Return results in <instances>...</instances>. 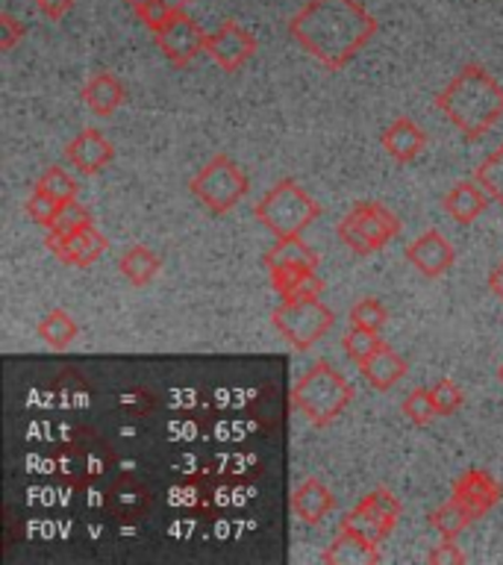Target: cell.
Wrapping results in <instances>:
<instances>
[{
    "mask_svg": "<svg viewBox=\"0 0 503 565\" xmlns=\"http://www.w3.org/2000/svg\"><path fill=\"white\" fill-rule=\"evenodd\" d=\"M26 35V26L12 18L9 12H0V51H12Z\"/></svg>",
    "mask_w": 503,
    "mask_h": 565,
    "instance_id": "obj_39",
    "label": "cell"
},
{
    "mask_svg": "<svg viewBox=\"0 0 503 565\" xmlns=\"http://www.w3.org/2000/svg\"><path fill=\"white\" fill-rule=\"evenodd\" d=\"M271 324L295 351H309L330 333V327L335 324V312L321 303V298L282 300L271 312Z\"/></svg>",
    "mask_w": 503,
    "mask_h": 565,
    "instance_id": "obj_6",
    "label": "cell"
},
{
    "mask_svg": "<svg viewBox=\"0 0 503 565\" xmlns=\"http://www.w3.org/2000/svg\"><path fill=\"white\" fill-rule=\"evenodd\" d=\"M321 563L330 565H377L383 563L379 547L368 545L365 539L353 536L347 530H339V536L333 539V545L321 554Z\"/></svg>",
    "mask_w": 503,
    "mask_h": 565,
    "instance_id": "obj_19",
    "label": "cell"
},
{
    "mask_svg": "<svg viewBox=\"0 0 503 565\" xmlns=\"http://www.w3.org/2000/svg\"><path fill=\"white\" fill-rule=\"evenodd\" d=\"M106 510L118 521H139L150 512V492L139 480L124 477L121 483L115 486L109 498H106Z\"/></svg>",
    "mask_w": 503,
    "mask_h": 565,
    "instance_id": "obj_17",
    "label": "cell"
},
{
    "mask_svg": "<svg viewBox=\"0 0 503 565\" xmlns=\"http://www.w3.org/2000/svg\"><path fill=\"white\" fill-rule=\"evenodd\" d=\"M427 521H430L432 530H436L441 539H457L474 519H471V512H468L462 503L448 498V501H441L439 507L427 515Z\"/></svg>",
    "mask_w": 503,
    "mask_h": 565,
    "instance_id": "obj_24",
    "label": "cell"
},
{
    "mask_svg": "<svg viewBox=\"0 0 503 565\" xmlns=\"http://www.w3.org/2000/svg\"><path fill=\"white\" fill-rule=\"evenodd\" d=\"M379 344H383L379 333H374V330H365V327H353V324H351V330H347V333H344V339H342L344 353H347V356H351V360L356 362V365L368 360L371 353L377 351Z\"/></svg>",
    "mask_w": 503,
    "mask_h": 565,
    "instance_id": "obj_34",
    "label": "cell"
},
{
    "mask_svg": "<svg viewBox=\"0 0 503 565\" xmlns=\"http://www.w3.org/2000/svg\"><path fill=\"white\" fill-rule=\"evenodd\" d=\"M88 224H95V221H92L86 206L77 201H71L62 203L60 212H56V218H53V224L47 227V233H53V236H71V233H77V230L88 227Z\"/></svg>",
    "mask_w": 503,
    "mask_h": 565,
    "instance_id": "obj_32",
    "label": "cell"
},
{
    "mask_svg": "<svg viewBox=\"0 0 503 565\" xmlns=\"http://www.w3.org/2000/svg\"><path fill=\"white\" fill-rule=\"evenodd\" d=\"M474 180L483 185L492 201H497L503 206V145L497 150H492V153L477 166Z\"/></svg>",
    "mask_w": 503,
    "mask_h": 565,
    "instance_id": "obj_28",
    "label": "cell"
},
{
    "mask_svg": "<svg viewBox=\"0 0 503 565\" xmlns=\"http://www.w3.org/2000/svg\"><path fill=\"white\" fill-rule=\"evenodd\" d=\"M489 289H492L494 295H497V298L503 300V263L497 265V268H494L492 274H489Z\"/></svg>",
    "mask_w": 503,
    "mask_h": 565,
    "instance_id": "obj_41",
    "label": "cell"
},
{
    "mask_svg": "<svg viewBox=\"0 0 503 565\" xmlns=\"http://www.w3.org/2000/svg\"><path fill=\"white\" fill-rule=\"evenodd\" d=\"M124 3H130V7H132V3H139V0H124ZM171 3H174V7H180V9H185V7H192L194 0H171Z\"/></svg>",
    "mask_w": 503,
    "mask_h": 565,
    "instance_id": "obj_42",
    "label": "cell"
},
{
    "mask_svg": "<svg viewBox=\"0 0 503 565\" xmlns=\"http://www.w3.org/2000/svg\"><path fill=\"white\" fill-rule=\"evenodd\" d=\"M427 563L430 565H462L465 563V554L459 551L457 542L453 539H441L439 545L430 547V554H427Z\"/></svg>",
    "mask_w": 503,
    "mask_h": 565,
    "instance_id": "obj_38",
    "label": "cell"
},
{
    "mask_svg": "<svg viewBox=\"0 0 503 565\" xmlns=\"http://www.w3.org/2000/svg\"><path fill=\"white\" fill-rule=\"evenodd\" d=\"M339 238H342V245L347 247L351 254H356V256L377 254V250H374V245L368 242V236H365V233H362V230L356 227L351 218H347V215L339 221Z\"/></svg>",
    "mask_w": 503,
    "mask_h": 565,
    "instance_id": "obj_37",
    "label": "cell"
},
{
    "mask_svg": "<svg viewBox=\"0 0 503 565\" xmlns=\"http://www.w3.org/2000/svg\"><path fill=\"white\" fill-rule=\"evenodd\" d=\"M351 401L353 386L327 360H318L291 388V404L312 427H330Z\"/></svg>",
    "mask_w": 503,
    "mask_h": 565,
    "instance_id": "obj_3",
    "label": "cell"
},
{
    "mask_svg": "<svg viewBox=\"0 0 503 565\" xmlns=\"http://www.w3.org/2000/svg\"><path fill=\"white\" fill-rule=\"evenodd\" d=\"M377 30V18L360 0H307L289 18L291 39L330 71L347 68Z\"/></svg>",
    "mask_w": 503,
    "mask_h": 565,
    "instance_id": "obj_1",
    "label": "cell"
},
{
    "mask_svg": "<svg viewBox=\"0 0 503 565\" xmlns=\"http://www.w3.org/2000/svg\"><path fill=\"white\" fill-rule=\"evenodd\" d=\"M347 318H351L353 327H365V330H374V333H379V330H383L388 321V309L383 300L362 298L353 303L351 312H347Z\"/></svg>",
    "mask_w": 503,
    "mask_h": 565,
    "instance_id": "obj_30",
    "label": "cell"
},
{
    "mask_svg": "<svg viewBox=\"0 0 503 565\" xmlns=\"http://www.w3.org/2000/svg\"><path fill=\"white\" fill-rule=\"evenodd\" d=\"M206 35L210 33H203V26L197 24L194 18H189L185 9H180V12L168 21L165 30H159L157 33V47L174 68H185V65H192V62L203 53V47H206Z\"/></svg>",
    "mask_w": 503,
    "mask_h": 565,
    "instance_id": "obj_7",
    "label": "cell"
},
{
    "mask_svg": "<svg viewBox=\"0 0 503 565\" xmlns=\"http://www.w3.org/2000/svg\"><path fill=\"white\" fill-rule=\"evenodd\" d=\"M124 97H127L124 83L115 77V74H109V71H97V74L88 77L86 86H83V100H86L88 109L95 115H100V118L113 115L115 109L124 104Z\"/></svg>",
    "mask_w": 503,
    "mask_h": 565,
    "instance_id": "obj_20",
    "label": "cell"
},
{
    "mask_svg": "<svg viewBox=\"0 0 503 565\" xmlns=\"http://www.w3.org/2000/svg\"><path fill=\"white\" fill-rule=\"evenodd\" d=\"M271 286L282 300H303V298H321L324 282L312 268H274Z\"/></svg>",
    "mask_w": 503,
    "mask_h": 565,
    "instance_id": "obj_22",
    "label": "cell"
},
{
    "mask_svg": "<svg viewBox=\"0 0 503 565\" xmlns=\"http://www.w3.org/2000/svg\"><path fill=\"white\" fill-rule=\"evenodd\" d=\"M430 395H432V404L439 409V415H453L462 409L465 404V395H462V388L453 383V380H436L430 386Z\"/></svg>",
    "mask_w": 503,
    "mask_h": 565,
    "instance_id": "obj_36",
    "label": "cell"
},
{
    "mask_svg": "<svg viewBox=\"0 0 503 565\" xmlns=\"http://www.w3.org/2000/svg\"><path fill=\"white\" fill-rule=\"evenodd\" d=\"M263 263L268 271H274V268H312L315 271L321 259L300 236H282L265 250Z\"/></svg>",
    "mask_w": 503,
    "mask_h": 565,
    "instance_id": "obj_21",
    "label": "cell"
},
{
    "mask_svg": "<svg viewBox=\"0 0 503 565\" xmlns=\"http://www.w3.org/2000/svg\"><path fill=\"white\" fill-rule=\"evenodd\" d=\"M379 145L386 148V153L395 162H404L406 166V162H413V159H418L424 153V148H427V132L413 118L400 115V118L388 124L386 130L379 132Z\"/></svg>",
    "mask_w": 503,
    "mask_h": 565,
    "instance_id": "obj_14",
    "label": "cell"
},
{
    "mask_svg": "<svg viewBox=\"0 0 503 565\" xmlns=\"http://www.w3.org/2000/svg\"><path fill=\"white\" fill-rule=\"evenodd\" d=\"M65 159L77 168L79 174H97L113 162L115 148L97 127H86L65 145Z\"/></svg>",
    "mask_w": 503,
    "mask_h": 565,
    "instance_id": "obj_12",
    "label": "cell"
},
{
    "mask_svg": "<svg viewBox=\"0 0 503 565\" xmlns=\"http://www.w3.org/2000/svg\"><path fill=\"white\" fill-rule=\"evenodd\" d=\"M60 206L62 203L44 192L42 185H35L24 201V212L35 221V224H42V227H51L53 218H56V212H60Z\"/></svg>",
    "mask_w": 503,
    "mask_h": 565,
    "instance_id": "obj_35",
    "label": "cell"
},
{
    "mask_svg": "<svg viewBox=\"0 0 503 565\" xmlns=\"http://www.w3.org/2000/svg\"><path fill=\"white\" fill-rule=\"evenodd\" d=\"M247 189H250L247 174L238 168L236 159H229L227 153L212 157L210 162L189 180V192H192L212 215H227V212L245 198Z\"/></svg>",
    "mask_w": 503,
    "mask_h": 565,
    "instance_id": "obj_5",
    "label": "cell"
},
{
    "mask_svg": "<svg viewBox=\"0 0 503 565\" xmlns=\"http://www.w3.org/2000/svg\"><path fill=\"white\" fill-rule=\"evenodd\" d=\"M35 185H42L44 192L51 194V198H56L60 203L77 201V180H74V177H71L68 171L60 166L47 168V171L39 177V183Z\"/></svg>",
    "mask_w": 503,
    "mask_h": 565,
    "instance_id": "obj_33",
    "label": "cell"
},
{
    "mask_svg": "<svg viewBox=\"0 0 503 565\" xmlns=\"http://www.w3.org/2000/svg\"><path fill=\"white\" fill-rule=\"evenodd\" d=\"M342 530H347V533H353V536L365 539V542H368V545H374V547L383 545V542H386V536H388V530L383 527V524H379V521L374 519V515H371L365 507H362V503H356L351 512H344Z\"/></svg>",
    "mask_w": 503,
    "mask_h": 565,
    "instance_id": "obj_26",
    "label": "cell"
},
{
    "mask_svg": "<svg viewBox=\"0 0 503 565\" xmlns=\"http://www.w3.org/2000/svg\"><path fill=\"white\" fill-rule=\"evenodd\" d=\"M333 492H330L321 480H315V477L303 480V483L295 489V494H291V510L298 512V519L307 521V524H321V521L327 519V512L333 510Z\"/></svg>",
    "mask_w": 503,
    "mask_h": 565,
    "instance_id": "obj_18",
    "label": "cell"
},
{
    "mask_svg": "<svg viewBox=\"0 0 503 565\" xmlns=\"http://www.w3.org/2000/svg\"><path fill=\"white\" fill-rule=\"evenodd\" d=\"M360 503L379 521V524H383V527L388 530V533H392L397 521H400V501H397L395 494L388 492L386 486H377V489L365 494Z\"/></svg>",
    "mask_w": 503,
    "mask_h": 565,
    "instance_id": "obj_27",
    "label": "cell"
},
{
    "mask_svg": "<svg viewBox=\"0 0 503 565\" xmlns=\"http://www.w3.org/2000/svg\"><path fill=\"white\" fill-rule=\"evenodd\" d=\"M130 9L153 35H157L159 30H165L168 21L180 12V7H174L171 0H139V3H132Z\"/></svg>",
    "mask_w": 503,
    "mask_h": 565,
    "instance_id": "obj_29",
    "label": "cell"
},
{
    "mask_svg": "<svg viewBox=\"0 0 503 565\" xmlns=\"http://www.w3.org/2000/svg\"><path fill=\"white\" fill-rule=\"evenodd\" d=\"M77 321H74L65 309H53L51 316H44L42 321H39V335L51 344L53 351H65V348L77 339Z\"/></svg>",
    "mask_w": 503,
    "mask_h": 565,
    "instance_id": "obj_25",
    "label": "cell"
},
{
    "mask_svg": "<svg viewBox=\"0 0 503 565\" xmlns=\"http://www.w3.org/2000/svg\"><path fill=\"white\" fill-rule=\"evenodd\" d=\"M406 263L413 265L415 271H421L424 277H441L448 274L457 263V250L448 238L441 236L439 230H424L421 236L406 245Z\"/></svg>",
    "mask_w": 503,
    "mask_h": 565,
    "instance_id": "obj_11",
    "label": "cell"
},
{
    "mask_svg": "<svg viewBox=\"0 0 503 565\" xmlns=\"http://www.w3.org/2000/svg\"><path fill=\"white\" fill-rule=\"evenodd\" d=\"M400 409H404V415L415 424V427H427L432 418H439V409H436V404H432L430 388H424V386L413 388V392L404 397Z\"/></svg>",
    "mask_w": 503,
    "mask_h": 565,
    "instance_id": "obj_31",
    "label": "cell"
},
{
    "mask_svg": "<svg viewBox=\"0 0 503 565\" xmlns=\"http://www.w3.org/2000/svg\"><path fill=\"white\" fill-rule=\"evenodd\" d=\"M450 498L462 503V507L471 512V519L480 521L485 519L494 503L503 498V486L497 483L485 468H468L465 475H459L457 480H453Z\"/></svg>",
    "mask_w": 503,
    "mask_h": 565,
    "instance_id": "obj_9",
    "label": "cell"
},
{
    "mask_svg": "<svg viewBox=\"0 0 503 565\" xmlns=\"http://www.w3.org/2000/svg\"><path fill=\"white\" fill-rule=\"evenodd\" d=\"M360 371L362 377L368 380L371 388H377V392H388V388L395 386L397 380L406 377V360L400 353H395L388 344H379L377 351L371 353L368 360L360 362Z\"/></svg>",
    "mask_w": 503,
    "mask_h": 565,
    "instance_id": "obj_16",
    "label": "cell"
},
{
    "mask_svg": "<svg viewBox=\"0 0 503 565\" xmlns=\"http://www.w3.org/2000/svg\"><path fill=\"white\" fill-rule=\"evenodd\" d=\"M159 268H162V259L145 245L127 247L121 259H118V271H121L124 280L130 282V286H139V289L157 277Z\"/></svg>",
    "mask_w": 503,
    "mask_h": 565,
    "instance_id": "obj_23",
    "label": "cell"
},
{
    "mask_svg": "<svg viewBox=\"0 0 503 565\" xmlns=\"http://www.w3.org/2000/svg\"><path fill=\"white\" fill-rule=\"evenodd\" d=\"M497 380H501V383H503V362H501V369H497Z\"/></svg>",
    "mask_w": 503,
    "mask_h": 565,
    "instance_id": "obj_43",
    "label": "cell"
},
{
    "mask_svg": "<svg viewBox=\"0 0 503 565\" xmlns=\"http://www.w3.org/2000/svg\"><path fill=\"white\" fill-rule=\"evenodd\" d=\"M347 218L368 236L374 250H383V247H386L388 242H395V238L400 236V230H404V224H400V218H397L395 212L377 201H360L351 212H347Z\"/></svg>",
    "mask_w": 503,
    "mask_h": 565,
    "instance_id": "obj_13",
    "label": "cell"
},
{
    "mask_svg": "<svg viewBox=\"0 0 503 565\" xmlns=\"http://www.w3.org/2000/svg\"><path fill=\"white\" fill-rule=\"evenodd\" d=\"M441 206H445V212H448L450 218L465 227V224H474V221L485 212V206H489V192H485L477 180H459V183L441 198Z\"/></svg>",
    "mask_w": 503,
    "mask_h": 565,
    "instance_id": "obj_15",
    "label": "cell"
},
{
    "mask_svg": "<svg viewBox=\"0 0 503 565\" xmlns=\"http://www.w3.org/2000/svg\"><path fill=\"white\" fill-rule=\"evenodd\" d=\"M203 53L210 56L221 71L236 74L238 68H245L247 62L254 60L256 39L254 33H247L245 26L236 21H224L215 33L206 35V47Z\"/></svg>",
    "mask_w": 503,
    "mask_h": 565,
    "instance_id": "obj_8",
    "label": "cell"
},
{
    "mask_svg": "<svg viewBox=\"0 0 503 565\" xmlns=\"http://www.w3.org/2000/svg\"><path fill=\"white\" fill-rule=\"evenodd\" d=\"M44 245H47V250H51L60 263L86 268V265L97 263V259L109 250V238H106L95 224H88V227L77 230V233H71V236H53V233H47Z\"/></svg>",
    "mask_w": 503,
    "mask_h": 565,
    "instance_id": "obj_10",
    "label": "cell"
},
{
    "mask_svg": "<svg viewBox=\"0 0 503 565\" xmlns=\"http://www.w3.org/2000/svg\"><path fill=\"white\" fill-rule=\"evenodd\" d=\"M254 215L277 238L300 236L303 230L321 218V203L298 180L286 177L265 192L263 201L254 206Z\"/></svg>",
    "mask_w": 503,
    "mask_h": 565,
    "instance_id": "obj_4",
    "label": "cell"
},
{
    "mask_svg": "<svg viewBox=\"0 0 503 565\" xmlns=\"http://www.w3.org/2000/svg\"><path fill=\"white\" fill-rule=\"evenodd\" d=\"M35 7L47 21H62L74 9V0H35Z\"/></svg>",
    "mask_w": 503,
    "mask_h": 565,
    "instance_id": "obj_40",
    "label": "cell"
},
{
    "mask_svg": "<svg viewBox=\"0 0 503 565\" xmlns=\"http://www.w3.org/2000/svg\"><path fill=\"white\" fill-rule=\"evenodd\" d=\"M436 109L468 141H480L503 118V86L483 65L471 62L441 88Z\"/></svg>",
    "mask_w": 503,
    "mask_h": 565,
    "instance_id": "obj_2",
    "label": "cell"
}]
</instances>
